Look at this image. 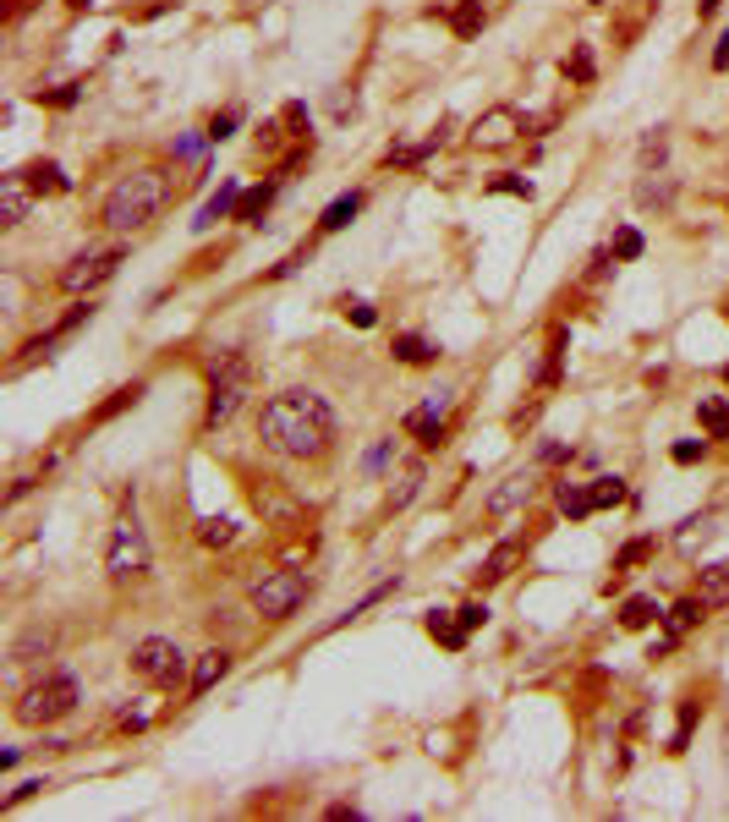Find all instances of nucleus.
Here are the masks:
<instances>
[{
    "mask_svg": "<svg viewBox=\"0 0 729 822\" xmlns=\"http://www.w3.org/2000/svg\"><path fill=\"white\" fill-rule=\"evenodd\" d=\"M258 439L285 461H319L335 445V411L319 390H280L258 411Z\"/></svg>",
    "mask_w": 729,
    "mask_h": 822,
    "instance_id": "1",
    "label": "nucleus"
},
{
    "mask_svg": "<svg viewBox=\"0 0 729 822\" xmlns=\"http://www.w3.org/2000/svg\"><path fill=\"white\" fill-rule=\"evenodd\" d=\"M170 203V170L165 165H138V170H126L110 193H105V209H99V219H105V231H143L154 214H160Z\"/></svg>",
    "mask_w": 729,
    "mask_h": 822,
    "instance_id": "2",
    "label": "nucleus"
},
{
    "mask_svg": "<svg viewBox=\"0 0 729 822\" xmlns=\"http://www.w3.org/2000/svg\"><path fill=\"white\" fill-rule=\"evenodd\" d=\"M203 373H209V406H203V433H219L236 411H242V400H247V378H252V368H247V352L242 345H226L219 357H209L203 362Z\"/></svg>",
    "mask_w": 729,
    "mask_h": 822,
    "instance_id": "3",
    "label": "nucleus"
},
{
    "mask_svg": "<svg viewBox=\"0 0 729 822\" xmlns=\"http://www.w3.org/2000/svg\"><path fill=\"white\" fill-rule=\"evenodd\" d=\"M83 702V685L72 669H50L44 680H34L22 691V697L12 702V718L28 723V730H39V723H55V718H67L72 707Z\"/></svg>",
    "mask_w": 729,
    "mask_h": 822,
    "instance_id": "4",
    "label": "nucleus"
},
{
    "mask_svg": "<svg viewBox=\"0 0 729 822\" xmlns=\"http://www.w3.org/2000/svg\"><path fill=\"white\" fill-rule=\"evenodd\" d=\"M148 532H143V521H138V510H121L115 516V526H110V549H105V571H110V581H138L143 571H148Z\"/></svg>",
    "mask_w": 729,
    "mask_h": 822,
    "instance_id": "5",
    "label": "nucleus"
},
{
    "mask_svg": "<svg viewBox=\"0 0 729 822\" xmlns=\"http://www.w3.org/2000/svg\"><path fill=\"white\" fill-rule=\"evenodd\" d=\"M121 264H126V247H88V252H77L72 264H60L55 286L67 291V296H93L99 286H110V280H115Z\"/></svg>",
    "mask_w": 729,
    "mask_h": 822,
    "instance_id": "6",
    "label": "nucleus"
},
{
    "mask_svg": "<svg viewBox=\"0 0 729 822\" xmlns=\"http://www.w3.org/2000/svg\"><path fill=\"white\" fill-rule=\"evenodd\" d=\"M307 592H313V581H307L302 571H264L258 581H252L247 604L258 609L264 620H291V614L307 604Z\"/></svg>",
    "mask_w": 729,
    "mask_h": 822,
    "instance_id": "7",
    "label": "nucleus"
},
{
    "mask_svg": "<svg viewBox=\"0 0 729 822\" xmlns=\"http://www.w3.org/2000/svg\"><path fill=\"white\" fill-rule=\"evenodd\" d=\"M126 663H132V675L143 685H176L181 680V647L170 636H143Z\"/></svg>",
    "mask_w": 729,
    "mask_h": 822,
    "instance_id": "8",
    "label": "nucleus"
},
{
    "mask_svg": "<svg viewBox=\"0 0 729 822\" xmlns=\"http://www.w3.org/2000/svg\"><path fill=\"white\" fill-rule=\"evenodd\" d=\"M521 132H527V121L511 105H494V110H483L478 121H471V143L478 148H511Z\"/></svg>",
    "mask_w": 729,
    "mask_h": 822,
    "instance_id": "9",
    "label": "nucleus"
},
{
    "mask_svg": "<svg viewBox=\"0 0 729 822\" xmlns=\"http://www.w3.org/2000/svg\"><path fill=\"white\" fill-rule=\"evenodd\" d=\"M527 499H532V471H511V478H504V483L483 499V516H488V521H504V516H516Z\"/></svg>",
    "mask_w": 729,
    "mask_h": 822,
    "instance_id": "10",
    "label": "nucleus"
},
{
    "mask_svg": "<svg viewBox=\"0 0 729 822\" xmlns=\"http://www.w3.org/2000/svg\"><path fill=\"white\" fill-rule=\"evenodd\" d=\"M34 186H28V176L22 170H12V176H0V225L6 231H17L22 219H28V209H34Z\"/></svg>",
    "mask_w": 729,
    "mask_h": 822,
    "instance_id": "11",
    "label": "nucleus"
},
{
    "mask_svg": "<svg viewBox=\"0 0 729 822\" xmlns=\"http://www.w3.org/2000/svg\"><path fill=\"white\" fill-rule=\"evenodd\" d=\"M236 203H242V186H236V181H219V193L203 198V209H198V219H193V231H214L219 219H236Z\"/></svg>",
    "mask_w": 729,
    "mask_h": 822,
    "instance_id": "12",
    "label": "nucleus"
},
{
    "mask_svg": "<svg viewBox=\"0 0 729 822\" xmlns=\"http://www.w3.org/2000/svg\"><path fill=\"white\" fill-rule=\"evenodd\" d=\"M445 138H450V121H439V126H433V132H428L423 143H400V148H390V154H384V165H400V170H411V165H423L428 154H439V148H445Z\"/></svg>",
    "mask_w": 729,
    "mask_h": 822,
    "instance_id": "13",
    "label": "nucleus"
},
{
    "mask_svg": "<svg viewBox=\"0 0 729 822\" xmlns=\"http://www.w3.org/2000/svg\"><path fill=\"white\" fill-rule=\"evenodd\" d=\"M516 559H521V543H516V537H504V543H494V549H488V559L478 565V587H499L504 576L516 571Z\"/></svg>",
    "mask_w": 729,
    "mask_h": 822,
    "instance_id": "14",
    "label": "nucleus"
},
{
    "mask_svg": "<svg viewBox=\"0 0 729 822\" xmlns=\"http://www.w3.org/2000/svg\"><path fill=\"white\" fill-rule=\"evenodd\" d=\"M226 675H231V652L226 647H209V652H198V669H193V685H186V691H193V697H209Z\"/></svg>",
    "mask_w": 729,
    "mask_h": 822,
    "instance_id": "15",
    "label": "nucleus"
},
{
    "mask_svg": "<svg viewBox=\"0 0 729 822\" xmlns=\"http://www.w3.org/2000/svg\"><path fill=\"white\" fill-rule=\"evenodd\" d=\"M445 22H450L456 39H478L488 28V6H483V0H456V6L445 12Z\"/></svg>",
    "mask_w": 729,
    "mask_h": 822,
    "instance_id": "16",
    "label": "nucleus"
},
{
    "mask_svg": "<svg viewBox=\"0 0 729 822\" xmlns=\"http://www.w3.org/2000/svg\"><path fill=\"white\" fill-rule=\"evenodd\" d=\"M274 193H280V176H269V181H258V186H247L242 203H236V219H242V225H264V214H269Z\"/></svg>",
    "mask_w": 729,
    "mask_h": 822,
    "instance_id": "17",
    "label": "nucleus"
},
{
    "mask_svg": "<svg viewBox=\"0 0 729 822\" xmlns=\"http://www.w3.org/2000/svg\"><path fill=\"white\" fill-rule=\"evenodd\" d=\"M554 504H559V516H570V521H587L598 504H592V488L587 483H570V478H559L554 483Z\"/></svg>",
    "mask_w": 729,
    "mask_h": 822,
    "instance_id": "18",
    "label": "nucleus"
},
{
    "mask_svg": "<svg viewBox=\"0 0 729 822\" xmlns=\"http://www.w3.org/2000/svg\"><path fill=\"white\" fill-rule=\"evenodd\" d=\"M423 625H428V636H433V642H445L450 652H461V647H466V636H471V630L461 625V614H450V609H428V614H423Z\"/></svg>",
    "mask_w": 729,
    "mask_h": 822,
    "instance_id": "19",
    "label": "nucleus"
},
{
    "mask_svg": "<svg viewBox=\"0 0 729 822\" xmlns=\"http://www.w3.org/2000/svg\"><path fill=\"white\" fill-rule=\"evenodd\" d=\"M696 597H702L708 609H729V559L708 565V571L696 576Z\"/></svg>",
    "mask_w": 729,
    "mask_h": 822,
    "instance_id": "20",
    "label": "nucleus"
},
{
    "mask_svg": "<svg viewBox=\"0 0 729 822\" xmlns=\"http://www.w3.org/2000/svg\"><path fill=\"white\" fill-rule=\"evenodd\" d=\"M362 203H368V193H340L324 214H319V231L324 236H335V231H345V225H352V219L362 214Z\"/></svg>",
    "mask_w": 729,
    "mask_h": 822,
    "instance_id": "21",
    "label": "nucleus"
},
{
    "mask_svg": "<svg viewBox=\"0 0 729 822\" xmlns=\"http://www.w3.org/2000/svg\"><path fill=\"white\" fill-rule=\"evenodd\" d=\"M406 433H417V445L423 450H439V445H445V417H439V411H428V406H417V411H411V417H406Z\"/></svg>",
    "mask_w": 729,
    "mask_h": 822,
    "instance_id": "22",
    "label": "nucleus"
},
{
    "mask_svg": "<svg viewBox=\"0 0 729 822\" xmlns=\"http://www.w3.org/2000/svg\"><path fill=\"white\" fill-rule=\"evenodd\" d=\"M22 176H28V186H34L39 198H44V193H72V176L60 170L55 160H34V165H28Z\"/></svg>",
    "mask_w": 729,
    "mask_h": 822,
    "instance_id": "23",
    "label": "nucleus"
},
{
    "mask_svg": "<svg viewBox=\"0 0 729 822\" xmlns=\"http://www.w3.org/2000/svg\"><path fill=\"white\" fill-rule=\"evenodd\" d=\"M395 362H406V368H428V362H439V345L433 340H423V335H395Z\"/></svg>",
    "mask_w": 729,
    "mask_h": 822,
    "instance_id": "24",
    "label": "nucleus"
},
{
    "mask_svg": "<svg viewBox=\"0 0 729 822\" xmlns=\"http://www.w3.org/2000/svg\"><path fill=\"white\" fill-rule=\"evenodd\" d=\"M55 647V630L50 625H28L22 636H17V647H12V663H34V658H44Z\"/></svg>",
    "mask_w": 729,
    "mask_h": 822,
    "instance_id": "25",
    "label": "nucleus"
},
{
    "mask_svg": "<svg viewBox=\"0 0 729 822\" xmlns=\"http://www.w3.org/2000/svg\"><path fill=\"white\" fill-rule=\"evenodd\" d=\"M696 423H702L708 439H729V400L702 395V400H696Z\"/></svg>",
    "mask_w": 729,
    "mask_h": 822,
    "instance_id": "26",
    "label": "nucleus"
},
{
    "mask_svg": "<svg viewBox=\"0 0 729 822\" xmlns=\"http://www.w3.org/2000/svg\"><path fill=\"white\" fill-rule=\"evenodd\" d=\"M702 614H708V604H702V597H680L675 609H663V625H670V636H685V630H696V625H702Z\"/></svg>",
    "mask_w": 729,
    "mask_h": 822,
    "instance_id": "27",
    "label": "nucleus"
},
{
    "mask_svg": "<svg viewBox=\"0 0 729 822\" xmlns=\"http://www.w3.org/2000/svg\"><path fill=\"white\" fill-rule=\"evenodd\" d=\"M663 160H670V132L653 126V132L642 138V148H637V165H642V176H653V170H663Z\"/></svg>",
    "mask_w": 729,
    "mask_h": 822,
    "instance_id": "28",
    "label": "nucleus"
},
{
    "mask_svg": "<svg viewBox=\"0 0 729 822\" xmlns=\"http://www.w3.org/2000/svg\"><path fill=\"white\" fill-rule=\"evenodd\" d=\"M658 614H663V609L653 604V597H642V592H637V597H625V604H620V630H647Z\"/></svg>",
    "mask_w": 729,
    "mask_h": 822,
    "instance_id": "29",
    "label": "nucleus"
},
{
    "mask_svg": "<svg viewBox=\"0 0 729 822\" xmlns=\"http://www.w3.org/2000/svg\"><path fill=\"white\" fill-rule=\"evenodd\" d=\"M143 390H148V384H143V378H132V384H121V390H115V395H110V400H105L99 411H93V417H88V423H110V417H121V411H126V406H138V400H143Z\"/></svg>",
    "mask_w": 729,
    "mask_h": 822,
    "instance_id": "30",
    "label": "nucleus"
},
{
    "mask_svg": "<svg viewBox=\"0 0 729 822\" xmlns=\"http://www.w3.org/2000/svg\"><path fill=\"white\" fill-rule=\"evenodd\" d=\"M658 554V537H630V543L614 554V576H625V571H637V565H647Z\"/></svg>",
    "mask_w": 729,
    "mask_h": 822,
    "instance_id": "31",
    "label": "nucleus"
},
{
    "mask_svg": "<svg viewBox=\"0 0 729 822\" xmlns=\"http://www.w3.org/2000/svg\"><path fill=\"white\" fill-rule=\"evenodd\" d=\"M637 203H642V209H670V203H675V181H670V176H658V181L642 176V181H637Z\"/></svg>",
    "mask_w": 729,
    "mask_h": 822,
    "instance_id": "32",
    "label": "nucleus"
},
{
    "mask_svg": "<svg viewBox=\"0 0 729 822\" xmlns=\"http://www.w3.org/2000/svg\"><path fill=\"white\" fill-rule=\"evenodd\" d=\"M198 543H203V549H231V543H236V521H231V516H209V521L198 526Z\"/></svg>",
    "mask_w": 729,
    "mask_h": 822,
    "instance_id": "33",
    "label": "nucleus"
},
{
    "mask_svg": "<svg viewBox=\"0 0 729 822\" xmlns=\"http://www.w3.org/2000/svg\"><path fill=\"white\" fill-rule=\"evenodd\" d=\"M609 252H614L620 264H637L642 252H647V241H642V231H637V225H620V231H614V241H609Z\"/></svg>",
    "mask_w": 729,
    "mask_h": 822,
    "instance_id": "34",
    "label": "nucleus"
},
{
    "mask_svg": "<svg viewBox=\"0 0 729 822\" xmlns=\"http://www.w3.org/2000/svg\"><path fill=\"white\" fill-rule=\"evenodd\" d=\"M625 499H630L625 478H598L592 483V504H598V510H614V504H625Z\"/></svg>",
    "mask_w": 729,
    "mask_h": 822,
    "instance_id": "35",
    "label": "nucleus"
},
{
    "mask_svg": "<svg viewBox=\"0 0 729 822\" xmlns=\"http://www.w3.org/2000/svg\"><path fill=\"white\" fill-rule=\"evenodd\" d=\"M417 488H423V461H411V466L400 471V488L390 494V510H406V504L417 499Z\"/></svg>",
    "mask_w": 729,
    "mask_h": 822,
    "instance_id": "36",
    "label": "nucleus"
},
{
    "mask_svg": "<svg viewBox=\"0 0 729 822\" xmlns=\"http://www.w3.org/2000/svg\"><path fill=\"white\" fill-rule=\"evenodd\" d=\"M565 77H570V83H592V77H598V67H592V50H587V44H576V50L565 55Z\"/></svg>",
    "mask_w": 729,
    "mask_h": 822,
    "instance_id": "37",
    "label": "nucleus"
},
{
    "mask_svg": "<svg viewBox=\"0 0 729 822\" xmlns=\"http://www.w3.org/2000/svg\"><path fill=\"white\" fill-rule=\"evenodd\" d=\"M34 99H39V105H55V110H72V105L83 99V83H60V88H39Z\"/></svg>",
    "mask_w": 729,
    "mask_h": 822,
    "instance_id": "38",
    "label": "nucleus"
},
{
    "mask_svg": "<svg viewBox=\"0 0 729 822\" xmlns=\"http://www.w3.org/2000/svg\"><path fill=\"white\" fill-rule=\"evenodd\" d=\"M488 193H504V198H527V203H532V193H537V186H532L527 176H516V170H511V176H494V181H488Z\"/></svg>",
    "mask_w": 729,
    "mask_h": 822,
    "instance_id": "39",
    "label": "nucleus"
},
{
    "mask_svg": "<svg viewBox=\"0 0 729 822\" xmlns=\"http://www.w3.org/2000/svg\"><path fill=\"white\" fill-rule=\"evenodd\" d=\"M236 121H242V110L231 105V110H219L214 121H209V143H226V138H236Z\"/></svg>",
    "mask_w": 729,
    "mask_h": 822,
    "instance_id": "40",
    "label": "nucleus"
},
{
    "mask_svg": "<svg viewBox=\"0 0 729 822\" xmlns=\"http://www.w3.org/2000/svg\"><path fill=\"white\" fill-rule=\"evenodd\" d=\"M670 455H675V466H696V461L708 455V439H680V445H675Z\"/></svg>",
    "mask_w": 729,
    "mask_h": 822,
    "instance_id": "41",
    "label": "nucleus"
},
{
    "mask_svg": "<svg viewBox=\"0 0 729 822\" xmlns=\"http://www.w3.org/2000/svg\"><path fill=\"white\" fill-rule=\"evenodd\" d=\"M691 730H696V702H680V730H675V740H670V751H685V740H691Z\"/></svg>",
    "mask_w": 729,
    "mask_h": 822,
    "instance_id": "42",
    "label": "nucleus"
},
{
    "mask_svg": "<svg viewBox=\"0 0 729 822\" xmlns=\"http://www.w3.org/2000/svg\"><path fill=\"white\" fill-rule=\"evenodd\" d=\"M203 143H209V132H186V138H176V160H198V154H203Z\"/></svg>",
    "mask_w": 729,
    "mask_h": 822,
    "instance_id": "43",
    "label": "nucleus"
},
{
    "mask_svg": "<svg viewBox=\"0 0 729 822\" xmlns=\"http://www.w3.org/2000/svg\"><path fill=\"white\" fill-rule=\"evenodd\" d=\"M456 614H461V625H466V630H478V625H488V604H483V597H471V604H461Z\"/></svg>",
    "mask_w": 729,
    "mask_h": 822,
    "instance_id": "44",
    "label": "nucleus"
},
{
    "mask_svg": "<svg viewBox=\"0 0 729 822\" xmlns=\"http://www.w3.org/2000/svg\"><path fill=\"white\" fill-rule=\"evenodd\" d=\"M345 319H352L357 329H373V324H378V312H373V302H345Z\"/></svg>",
    "mask_w": 729,
    "mask_h": 822,
    "instance_id": "45",
    "label": "nucleus"
},
{
    "mask_svg": "<svg viewBox=\"0 0 729 822\" xmlns=\"http://www.w3.org/2000/svg\"><path fill=\"white\" fill-rule=\"evenodd\" d=\"M570 455H576L570 445H537V466H565Z\"/></svg>",
    "mask_w": 729,
    "mask_h": 822,
    "instance_id": "46",
    "label": "nucleus"
},
{
    "mask_svg": "<svg viewBox=\"0 0 729 822\" xmlns=\"http://www.w3.org/2000/svg\"><path fill=\"white\" fill-rule=\"evenodd\" d=\"M390 455H395V439H384V445H373L362 466H368V471H384V466H390Z\"/></svg>",
    "mask_w": 729,
    "mask_h": 822,
    "instance_id": "47",
    "label": "nucleus"
},
{
    "mask_svg": "<svg viewBox=\"0 0 729 822\" xmlns=\"http://www.w3.org/2000/svg\"><path fill=\"white\" fill-rule=\"evenodd\" d=\"M280 121H285V126H307V105H302V99H291V105L280 110Z\"/></svg>",
    "mask_w": 729,
    "mask_h": 822,
    "instance_id": "48",
    "label": "nucleus"
},
{
    "mask_svg": "<svg viewBox=\"0 0 729 822\" xmlns=\"http://www.w3.org/2000/svg\"><path fill=\"white\" fill-rule=\"evenodd\" d=\"M713 72H729V28H724L718 44H713Z\"/></svg>",
    "mask_w": 729,
    "mask_h": 822,
    "instance_id": "49",
    "label": "nucleus"
},
{
    "mask_svg": "<svg viewBox=\"0 0 729 822\" xmlns=\"http://www.w3.org/2000/svg\"><path fill=\"white\" fill-rule=\"evenodd\" d=\"M258 148H264V154H274V148H280V121H264V132H258Z\"/></svg>",
    "mask_w": 729,
    "mask_h": 822,
    "instance_id": "50",
    "label": "nucleus"
},
{
    "mask_svg": "<svg viewBox=\"0 0 729 822\" xmlns=\"http://www.w3.org/2000/svg\"><path fill=\"white\" fill-rule=\"evenodd\" d=\"M39 789H50V784H44V779H28V784H17L6 806H17V801H28V795H39Z\"/></svg>",
    "mask_w": 729,
    "mask_h": 822,
    "instance_id": "51",
    "label": "nucleus"
},
{
    "mask_svg": "<svg viewBox=\"0 0 729 822\" xmlns=\"http://www.w3.org/2000/svg\"><path fill=\"white\" fill-rule=\"evenodd\" d=\"M450 400H456L450 390H433V395H428V411H439V417H445V411H450Z\"/></svg>",
    "mask_w": 729,
    "mask_h": 822,
    "instance_id": "52",
    "label": "nucleus"
},
{
    "mask_svg": "<svg viewBox=\"0 0 729 822\" xmlns=\"http://www.w3.org/2000/svg\"><path fill=\"white\" fill-rule=\"evenodd\" d=\"M17 763H22V751H17V746H6V751H0V773H12Z\"/></svg>",
    "mask_w": 729,
    "mask_h": 822,
    "instance_id": "53",
    "label": "nucleus"
},
{
    "mask_svg": "<svg viewBox=\"0 0 729 822\" xmlns=\"http://www.w3.org/2000/svg\"><path fill=\"white\" fill-rule=\"evenodd\" d=\"M329 817H335V822H345V817H352V822H357L362 811H357V806H345V801H340V806H329Z\"/></svg>",
    "mask_w": 729,
    "mask_h": 822,
    "instance_id": "54",
    "label": "nucleus"
},
{
    "mask_svg": "<svg viewBox=\"0 0 729 822\" xmlns=\"http://www.w3.org/2000/svg\"><path fill=\"white\" fill-rule=\"evenodd\" d=\"M718 6H724V0H696V12H702V17H713Z\"/></svg>",
    "mask_w": 729,
    "mask_h": 822,
    "instance_id": "55",
    "label": "nucleus"
},
{
    "mask_svg": "<svg viewBox=\"0 0 729 822\" xmlns=\"http://www.w3.org/2000/svg\"><path fill=\"white\" fill-rule=\"evenodd\" d=\"M67 6H72V12H88V6H93V0H67Z\"/></svg>",
    "mask_w": 729,
    "mask_h": 822,
    "instance_id": "56",
    "label": "nucleus"
},
{
    "mask_svg": "<svg viewBox=\"0 0 729 822\" xmlns=\"http://www.w3.org/2000/svg\"><path fill=\"white\" fill-rule=\"evenodd\" d=\"M724 384H729V362H724Z\"/></svg>",
    "mask_w": 729,
    "mask_h": 822,
    "instance_id": "57",
    "label": "nucleus"
}]
</instances>
